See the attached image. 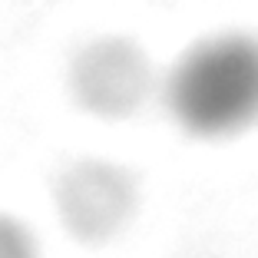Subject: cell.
<instances>
[{
  "mask_svg": "<svg viewBox=\"0 0 258 258\" xmlns=\"http://www.w3.org/2000/svg\"><path fill=\"white\" fill-rule=\"evenodd\" d=\"M172 119L202 139L235 136L258 122V37L222 33L185 50L166 80Z\"/></svg>",
  "mask_w": 258,
  "mask_h": 258,
  "instance_id": "6da1fadb",
  "label": "cell"
},
{
  "mask_svg": "<svg viewBox=\"0 0 258 258\" xmlns=\"http://www.w3.org/2000/svg\"><path fill=\"white\" fill-rule=\"evenodd\" d=\"M56 212L83 245L116 238L136 212V179L106 159H80L56 179Z\"/></svg>",
  "mask_w": 258,
  "mask_h": 258,
  "instance_id": "7a4b0ae2",
  "label": "cell"
},
{
  "mask_svg": "<svg viewBox=\"0 0 258 258\" xmlns=\"http://www.w3.org/2000/svg\"><path fill=\"white\" fill-rule=\"evenodd\" d=\"M70 86L76 103L93 116L122 119L146 106L156 76L133 40L103 37L86 43L70 67Z\"/></svg>",
  "mask_w": 258,
  "mask_h": 258,
  "instance_id": "3957f363",
  "label": "cell"
},
{
  "mask_svg": "<svg viewBox=\"0 0 258 258\" xmlns=\"http://www.w3.org/2000/svg\"><path fill=\"white\" fill-rule=\"evenodd\" d=\"M0 258H40L37 238L20 219L0 212Z\"/></svg>",
  "mask_w": 258,
  "mask_h": 258,
  "instance_id": "277c9868",
  "label": "cell"
}]
</instances>
